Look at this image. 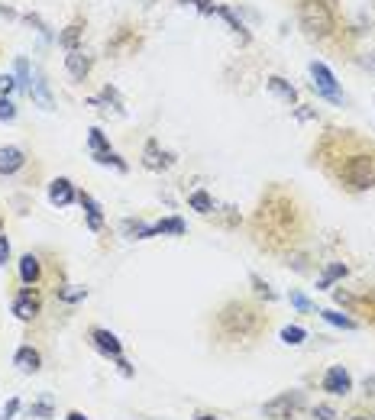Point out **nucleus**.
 <instances>
[{"label":"nucleus","mask_w":375,"mask_h":420,"mask_svg":"<svg viewBox=\"0 0 375 420\" xmlns=\"http://www.w3.org/2000/svg\"><path fill=\"white\" fill-rule=\"evenodd\" d=\"M26 165V152L20 145H4L0 149V175H16Z\"/></svg>","instance_id":"ddd939ff"},{"label":"nucleus","mask_w":375,"mask_h":420,"mask_svg":"<svg viewBox=\"0 0 375 420\" xmlns=\"http://www.w3.org/2000/svg\"><path fill=\"white\" fill-rule=\"evenodd\" d=\"M362 391H366V397H375V375H366V382H362Z\"/></svg>","instance_id":"37998d69"},{"label":"nucleus","mask_w":375,"mask_h":420,"mask_svg":"<svg viewBox=\"0 0 375 420\" xmlns=\"http://www.w3.org/2000/svg\"><path fill=\"white\" fill-rule=\"evenodd\" d=\"M337 165H330V175L340 181V188L352 194L372 191L375 188V145H359V149H350V152L337 155Z\"/></svg>","instance_id":"7ed1b4c3"},{"label":"nucleus","mask_w":375,"mask_h":420,"mask_svg":"<svg viewBox=\"0 0 375 420\" xmlns=\"http://www.w3.org/2000/svg\"><path fill=\"white\" fill-rule=\"evenodd\" d=\"M39 278H42V262H39V256L26 252L23 259H20V282H23L26 288H36Z\"/></svg>","instance_id":"2eb2a0df"},{"label":"nucleus","mask_w":375,"mask_h":420,"mask_svg":"<svg viewBox=\"0 0 375 420\" xmlns=\"http://www.w3.org/2000/svg\"><path fill=\"white\" fill-rule=\"evenodd\" d=\"M78 36H81V26H78V23H71L69 30H65V32H61V36H59V42H61V46H65V49H69V52H71V49L78 46Z\"/></svg>","instance_id":"473e14b6"},{"label":"nucleus","mask_w":375,"mask_h":420,"mask_svg":"<svg viewBox=\"0 0 375 420\" xmlns=\"http://www.w3.org/2000/svg\"><path fill=\"white\" fill-rule=\"evenodd\" d=\"M294 116H298V120H311V116H314V110H304V107H301V110H294Z\"/></svg>","instance_id":"a18cd8bd"},{"label":"nucleus","mask_w":375,"mask_h":420,"mask_svg":"<svg viewBox=\"0 0 375 420\" xmlns=\"http://www.w3.org/2000/svg\"><path fill=\"white\" fill-rule=\"evenodd\" d=\"M194 420H220L217 414H194Z\"/></svg>","instance_id":"49530a36"},{"label":"nucleus","mask_w":375,"mask_h":420,"mask_svg":"<svg viewBox=\"0 0 375 420\" xmlns=\"http://www.w3.org/2000/svg\"><path fill=\"white\" fill-rule=\"evenodd\" d=\"M369 420H375V411H372V417H369Z\"/></svg>","instance_id":"8fccbe9b"},{"label":"nucleus","mask_w":375,"mask_h":420,"mask_svg":"<svg viewBox=\"0 0 375 420\" xmlns=\"http://www.w3.org/2000/svg\"><path fill=\"white\" fill-rule=\"evenodd\" d=\"M13 313H16V320H23V323L36 320L39 313H42V298L32 288H23L13 298Z\"/></svg>","instance_id":"1a4fd4ad"},{"label":"nucleus","mask_w":375,"mask_h":420,"mask_svg":"<svg viewBox=\"0 0 375 420\" xmlns=\"http://www.w3.org/2000/svg\"><path fill=\"white\" fill-rule=\"evenodd\" d=\"M65 420H91V417H88V414H81V411H69V414H65Z\"/></svg>","instance_id":"c03bdc74"},{"label":"nucleus","mask_w":375,"mask_h":420,"mask_svg":"<svg viewBox=\"0 0 375 420\" xmlns=\"http://www.w3.org/2000/svg\"><path fill=\"white\" fill-rule=\"evenodd\" d=\"M20 407H23V401H20V397H10L7 404H4V411H0V420H13L16 414H20Z\"/></svg>","instance_id":"f704fd0d"},{"label":"nucleus","mask_w":375,"mask_h":420,"mask_svg":"<svg viewBox=\"0 0 375 420\" xmlns=\"http://www.w3.org/2000/svg\"><path fill=\"white\" fill-rule=\"evenodd\" d=\"M317 313H321V317H323V320H327V323H333V327H340V330H356V327H359V323L352 320L350 313L330 311V307H323V311H317Z\"/></svg>","instance_id":"b1692460"},{"label":"nucleus","mask_w":375,"mask_h":420,"mask_svg":"<svg viewBox=\"0 0 375 420\" xmlns=\"http://www.w3.org/2000/svg\"><path fill=\"white\" fill-rule=\"evenodd\" d=\"M0 229H4V214H0Z\"/></svg>","instance_id":"09e8293b"},{"label":"nucleus","mask_w":375,"mask_h":420,"mask_svg":"<svg viewBox=\"0 0 375 420\" xmlns=\"http://www.w3.org/2000/svg\"><path fill=\"white\" fill-rule=\"evenodd\" d=\"M88 340H91V346L104 356V359H120L123 356V343H120V336H117L114 330L94 327L91 333H88Z\"/></svg>","instance_id":"6e6552de"},{"label":"nucleus","mask_w":375,"mask_h":420,"mask_svg":"<svg viewBox=\"0 0 375 420\" xmlns=\"http://www.w3.org/2000/svg\"><path fill=\"white\" fill-rule=\"evenodd\" d=\"M123 233L130 239H153V223H145V220H133V217H126L123 220Z\"/></svg>","instance_id":"412c9836"},{"label":"nucleus","mask_w":375,"mask_h":420,"mask_svg":"<svg viewBox=\"0 0 375 420\" xmlns=\"http://www.w3.org/2000/svg\"><path fill=\"white\" fill-rule=\"evenodd\" d=\"M114 366H117V372H120L123 378H136V368L130 366V359H126V356H120V359H114Z\"/></svg>","instance_id":"4c0bfd02"},{"label":"nucleus","mask_w":375,"mask_h":420,"mask_svg":"<svg viewBox=\"0 0 375 420\" xmlns=\"http://www.w3.org/2000/svg\"><path fill=\"white\" fill-rule=\"evenodd\" d=\"M321 388L327 391V395H333V397H346L352 391L350 368L346 366H330L327 372H323V378H321Z\"/></svg>","instance_id":"0eeeda50"},{"label":"nucleus","mask_w":375,"mask_h":420,"mask_svg":"<svg viewBox=\"0 0 375 420\" xmlns=\"http://www.w3.org/2000/svg\"><path fill=\"white\" fill-rule=\"evenodd\" d=\"M256 236L272 249L294 243L301 236V214L294 200L285 198L282 191H272L268 198H262V207L256 214Z\"/></svg>","instance_id":"f03ea898"},{"label":"nucleus","mask_w":375,"mask_h":420,"mask_svg":"<svg viewBox=\"0 0 375 420\" xmlns=\"http://www.w3.org/2000/svg\"><path fill=\"white\" fill-rule=\"evenodd\" d=\"M55 298L65 301V304H78V301L88 298V288H81V284H61V288H55Z\"/></svg>","instance_id":"393cba45"},{"label":"nucleus","mask_w":375,"mask_h":420,"mask_svg":"<svg viewBox=\"0 0 375 420\" xmlns=\"http://www.w3.org/2000/svg\"><path fill=\"white\" fill-rule=\"evenodd\" d=\"M16 120V104L10 97H0V123Z\"/></svg>","instance_id":"72a5a7b5"},{"label":"nucleus","mask_w":375,"mask_h":420,"mask_svg":"<svg viewBox=\"0 0 375 420\" xmlns=\"http://www.w3.org/2000/svg\"><path fill=\"white\" fill-rule=\"evenodd\" d=\"M311 78H314V91L321 94V97L333 100V104H343V94L337 91V78H333V71L323 65V61H311Z\"/></svg>","instance_id":"423d86ee"},{"label":"nucleus","mask_w":375,"mask_h":420,"mask_svg":"<svg viewBox=\"0 0 375 420\" xmlns=\"http://www.w3.org/2000/svg\"><path fill=\"white\" fill-rule=\"evenodd\" d=\"M278 340H282L285 346H301V343L307 340V330H304V327H298V323H294V327H282Z\"/></svg>","instance_id":"bb28decb"},{"label":"nucleus","mask_w":375,"mask_h":420,"mask_svg":"<svg viewBox=\"0 0 375 420\" xmlns=\"http://www.w3.org/2000/svg\"><path fill=\"white\" fill-rule=\"evenodd\" d=\"M181 4H184V7H188V4H194L201 13H214V7H217L214 0H181Z\"/></svg>","instance_id":"58836bf2"},{"label":"nucleus","mask_w":375,"mask_h":420,"mask_svg":"<svg viewBox=\"0 0 375 420\" xmlns=\"http://www.w3.org/2000/svg\"><path fill=\"white\" fill-rule=\"evenodd\" d=\"M249 284H253V291H256V298H262V301H275L278 294L272 288H268L266 282H262V275H249Z\"/></svg>","instance_id":"7c9ffc66"},{"label":"nucleus","mask_w":375,"mask_h":420,"mask_svg":"<svg viewBox=\"0 0 375 420\" xmlns=\"http://www.w3.org/2000/svg\"><path fill=\"white\" fill-rule=\"evenodd\" d=\"M16 88H23V91H30L32 88V75H30L26 59H16Z\"/></svg>","instance_id":"c756f323"},{"label":"nucleus","mask_w":375,"mask_h":420,"mask_svg":"<svg viewBox=\"0 0 375 420\" xmlns=\"http://www.w3.org/2000/svg\"><path fill=\"white\" fill-rule=\"evenodd\" d=\"M298 16H301V26L307 30V36H314V39H327L333 32V26H337L333 10L323 0H301Z\"/></svg>","instance_id":"20e7f679"},{"label":"nucleus","mask_w":375,"mask_h":420,"mask_svg":"<svg viewBox=\"0 0 375 420\" xmlns=\"http://www.w3.org/2000/svg\"><path fill=\"white\" fill-rule=\"evenodd\" d=\"M359 65H362V68H366V71H372V75H375V52H366V55H359Z\"/></svg>","instance_id":"79ce46f5"},{"label":"nucleus","mask_w":375,"mask_h":420,"mask_svg":"<svg viewBox=\"0 0 375 420\" xmlns=\"http://www.w3.org/2000/svg\"><path fill=\"white\" fill-rule=\"evenodd\" d=\"M350 420H369V417H362V414H352V417Z\"/></svg>","instance_id":"de8ad7c7"},{"label":"nucleus","mask_w":375,"mask_h":420,"mask_svg":"<svg viewBox=\"0 0 375 420\" xmlns=\"http://www.w3.org/2000/svg\"><path fill=\"white\" fill-rule=\"evenodd\" d=\"M172 162H175V155L165 152L155 139H149V143L143 145V165L149 168V172H162V168H169Z\"/></svg>","instance_id":"9b49d317"},{"label":"nucleus","mask_w":375,"mask_h":420,"mask_svg":"<svg viewBox=\"0 0 375 420\" xmlns=\"http://www.w3.org/2000/svg\"><path fill=\"white\" fill-rule=\"evenodd\" d=\"M301 407H304V391L291 388V391L275 395L272 401H266V404H262V417H268V420H288V417H294Z\"/></svg>","instance_id":"39448f33"},{"label":"nucleus","mask_w":375,"mask_h":420,"mask_svg":"<svg viewBox=\"0 0 375 420\" xmlns=\"http://www.w3.org/2000/svg\"><path fill=\"white\" fill-rule=\"evenodd\" d=\"M65 68H69V75L75 78V81H85L88 71H91V59H88L81 49H71V52L65 55Z\"/></svg>","instance_id":"dca6fc26"},{"label":"nucleus","mask_w":375,"mask_h":420,"mask_svg":"<svg viewBox=\"0 0 375 420\" xmlns=\"http://www.w3.org/2000/svg\"><path fill=\"white\" fill-rule=\"evenodd\" d=\"M13 366H16V372L36 375L39 368H42V352H39L32 343H23L20 349L13 352Z\"/></svg>","instance_id":"9d476101"},{"label":"nucleus","mask_w":375,"mask_h":420,"mask_svg":"<svg viewBox=\"0 0 375 420\" xmlns=\"http://www.w3.org/2000/svg\"><path fill=\"white\" fill-rule=\"evenodd\" d=\"M288 301H291V307H294V311H301V313H314V301L307 298V294H301V291H291Z\"/></svg>","instance_id":"2f4dec72"},{"label":"nucleus","mask_w":375,"mask_h":420,"mask_svg":"<svg viewBox=\"0 0 375 420\" xmlns=\"http://www.w3.org/2000/svg\"><path fill=\"white\" fill-rule=\"evenodd\" d=\"M49 200H52V207H71L78 200L75 184H71L69 178H55V181L49 184Z\"/></svg>","instance_id":"f8f14e48"},{"label":"nucleus","mask_w":375,"mask_h":420,"mask_svg":"<svg viewBox=\"0 0 375 420\" xmlns=\"http://www.w3.org/2000/svg\"><path fill=\"white\" fill-rule=\"evenodd\" d=\"M333 301H337L340 307H346V311H352V307H356V298H352L346 288H337V291H333Z\"/></svg>","instance_id":"c9c22d12"},{"label":"nucleus","mask_w":375,"mask_h":420,"mask_svg":"<svg viewBox=\"0 0 375 420\" xmlns=\"http://www.w3.org/2000/svg\"><path fill=\"white\" fill-rule=\"evenodd\" d=\"M10 262V239L0 233V265H7Z\"/></svg>","instance_id":"ea45409f"},{"label":"nucleus","mask_w":375,"mask_h":420,"mask_svg":"<svg viewBox=\"0 0 375 420\" xmlns=\"http://www.w3.org/2000/svg\"><path fill=\"white\" fill-rule=\"evenodd\" d=\"M153 233L155 236H184L188 233V223L181 217H165V220L153 223Z\"/></svg>","instance_id":"a211bd4d"},{"label":"nucleus","mask_w":375,"mask_h":420,"mask_svg":"<svg viewBox=\"0 0 375 420\" xmlns=\"http://www.w3.org/2000/svg\"><path fill=\"white\" fill-rule=\"evenodd\" d=\"M268 91L275 94L278 100H285V104H288V107H294V104H298V91H294V84H288L285 81V78H278V75H272L268 78Z\"/></svg>","instance_id":"f3484780"},{"label":"nucleus","mask_w":375,"mask_h":420,"mask_svg":"<svg viewBox=\"0 0 375 420\" xmlns=\"http://www.w3.org/2000/svg\"><path fill=\"white\" fill-rule=\"evenodd\" d=\"M26 417H36V420H52L55 417V404H52V395H42V401H32Z\"/></svg>","instance_id":"4be33fe9"},{"label":"nucleus","mask_w":375,"mask_h":420,"mask_svg":"<svg viewBox=\"0 0 375 420\" xmlns=\"http://www.w3.org/2000/svg\"><path fill=\"white\" fill-rule=\"evenodd\" d=\"M346 275H350V268H346L343 262H330V265L323 268V275L317 278V291H327L330 284L340 282V278H346Z\"/></svg>","instance_id":"aec40b11"},{"label":"nucleus","mask_w":375,"mask_h":420,"mask_svg":"<svg viewBox=\"0 0 375 420\" xmlns=\"http://www.w3.org/2000/svg\"><path fill=\"white\" fill-rule=\"evenodd\" d=\"M13 88H16V78H10V75L0 78V94H4V97H10V91H13Z\"/></svg>","instance_id":"a19ab883"},{"label":"nucleus","mask_w":375,"mask_h":420,"mask_svg":"<svg viewBox=\"0 0 375 420\" xmlns=\"http://www.w3.org/2000/svg\"><path fill=\"white\" fill-rule=\"evenodd\" d=\"M188 207H191V210H198V214H210V210H214V198H210V194H207V191H201V188H198V191H191V194H188Z\"/></svg>","instance_id":"a878e982"},{"label":"nucleus","mask_w":375,"mask_h":420,"mask_svg":"<svg viewBox=\"0 0 375 420\" xmlns=\"http://www.w3.org/2000/svg\"><path fill=\"white\" fill-rule=\"evenodd\" d=\"M97 165H114L117 172H130V165H126V159H120V155L110 149V152H100V155H91Z\"/></svg>","instance_id":"c85d7f7f"},{"label":"nucleus","mask_w":375,"mask_h":420,"mask_svg":"<svg viewBox=\"0 0 375 420\" xmlns=\"http://www.w3.org/2000/svg\"><path fill=\"white\" fill-rule=\"evenodd\" d=\"M268 327V317L249 301H227L214 313V340L230 349L253 346Z\"/></svg>","instance_id":"f257e3e1"},{"label":"nucleus","mask_w":375,"mask_h":420,"mask_svg":"<svg viewBox=\"0 0 375 420\" xmlns=\"http://www.w3.org/2000/svg\"><path fill=\"white\" fill-rule=\"evenodd\" d=\"M88 152H91V155L110 152V139L104 136V130H97V126H91V130H88Z\"/></svg>","instance_id":"5701e85b"},{"label":"nucleus","mask_w":375,"mask_h":420,"mask_svg":"<svg viewBox=\"0 0 375 420\" xmlns=\"http://www.w3.org/2000/svg\"><path fill=\"white\" fill-rule=\"evenodd\" d=\"M78 204L85 207V220H88V229H91V233L104 229V207H100L97 200L91 198V194L81 191V194H78Z\"/></svg>","instance_id":"4468645a"},{"label":"nucleus","mask_w":375,"mask_h":420,"mask_svg":"<svg viewBox=\"0 0 375 420\" xmlns=\"http://www.w3.org/2000/svg\"><path fill=\"white\" fill-rule=\"evenodd\" d=\"M311 414H314V420H337L340 417L337 407H330V404H317Z\"/></svg>","instance_id":"e433bc0d"},{"label":"nucleus","mask_w":375,"mask_h":420,"mask_svg":"<svg viewBox=\"0 0 375 420\" xmlns=\"http://www.w3.org/2000/svg\"><path fill=\"white\" fill-rule=\"evenodd\" d=\"M30 94H32V100H36V104H39L42 110H52V107H55L52 94H49V84H46V78H42V75H36V78H32Z\"/></svg>","instance_id":"6ab92c4d"},{"label":"nucleus","mask_w":375,"mask_h":420,"mask_svg":"<svg viewBox=\"0 0 375 420\" xmlns=\"http://www.w3.org/2000/svg\"><path fill=\"white\" fill-rule=\"evenodd\" d=\"M214 13H217V16H223V20H227V23H230V30H233V32H237V36H239V42H249V32H246V26L239 23V20H237V16L230 13V10H227V7H214Z\"/></svg>","instance_id":"cd10ccee"}]
</instances>
